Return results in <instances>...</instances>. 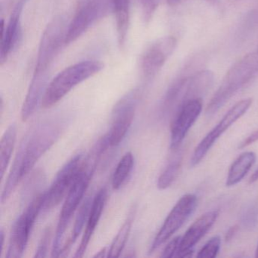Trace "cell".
Instances as JSON below:
<instances>
[{"mask_svg":"<svg viewBox=\"0 0 258 258\" xmlns=\"http://www.w3.org/2000/svg\"><path fill=\"white\" fill-rule=\"evenodd\" d=\"M100 159V157L90 152L88 156L83 161L81 170L64 199V204L60 212L52 246V257H58L61 255L64 233L75 211L82 202L84 195L90 185Z\"/></svg>","mask_w":258,"mask_h":258,"instance_id":"cell-1","label":"cell"},{"mask_svg":"<svg viewBox=\"0 0 258 258\" xmlns=\"http://www.w3.org/2000/svg\"><path fill=\"white\" fill-rule=\"evenodd\" d=\"M258 74V52L247 54L230 68L221 85L208 104V117L216 114L238 90L250 82Z\"/></svg>","mask_w":258,"mask_h":258,"instance_id":"cell-2","label":"cell"},{"mask_svg":"<svg viewBox=\"0 0 258 258\" xmlns=\"http://www.w3.org/2000/svg\"><path fill=\"white\" fill-rule=\"evenodd\" d=\"M103 69V63L93 60L81 61L66 68L48 84L42 99V106L43 108L53 106L78 84L94 76Z\"/></svg>","mask_w":258,"mask_h":258,"instance_id":"cell-3","label":"cell"},{"mask_svg":"<svg viewBox=\"0 0 258 258\" xmlns=\"http://www.w3.org/2000/svg\"><path fill=\"white\" fill-rule=\"evenodd\" d=\"M64 130V123L50 120L39 125L25 138L23 176L31 172L37 161L56 143Z\"/></svg>","mask_w":258,"mask_h":258,"instance_id":"cell-4","label":"cell"},{"mask_svg":"<svg viewBox=\"0 0 258 258\" xmlns=\"http://www.w3.org/2000/svg\"><path fill=\"white\" fill-rule=\"evenodd\" d=\"M67 28L63 16L55 17L46 26L40 40L34 75L49 78V69L64 44Z\"/></svg>","mask_w":258,"mask_h":258,"instance_id":"cell-5","label":"cell"},{"mask_svg":"<svg viewBox=\"0 0 258 258\" xmlns=\"http://www.w3.org/2000/svg\"><path fill=\"white\" fill-rule=\"evenodd\" d=\"M44 197L45 192L36 195L16 220L12 229L7 257L23 256L37 217L43 211Z\"/></svg>","mask_w":258,"mask_h":258,"instance_id":"cell-6","label":"cell"},{"mask_svg":"<svg viewBox=\"0 0 258 258\" xmlns=\"http://www.w3.org/2000/svg\"><path fill=\"white\" fill-rule=\"evenodd\" d=\"M139 91L133 90L123 96L113 108L111 127L107 133L110 147L119 146L129 131L138 103Z\"/></svg>","mask_w":258,"mask_h":258,"instance_id":"cell-7","label":"cell"},{"mask_svg":"<svg viewBox=\"0 0 258 258\" xmlns=\"http://www.w3.org/2000/svg\"><path fill=\"white\" fill-rule=\"evenodd\" d=\"M252 102L253 100L250 98L242 99L235 104L225 114L219 123L202 139V141L196 146L190 161L191 167H196L203 160L217 140L247 112L251 105Z\"/></svg>","mask_w":258,"mask_h":258,"instance_id":"cell-8","label":"cell"},{"mask_svg":"<svg viewBox=\"0 0 258 258\" xmlns=\"http://www.w3.org/2000/svg\"><path fill=\"white\" fill-rule=\"evenodd\" d=\"M198 199L196 195L186 194L180 198L169 213L159 232L154 238L149 250L150 253L161 247L180 229L196 211Z\"/></svg>","mask_w":258,"mask_h":258,"instance_id":"cell-9","label":"cell"},{"mask_svg":"<svg viewBox=\"0 0 258 258\" xmlns=\"http://www.w3.org/2000/svg\"><path fill=\"white\" fill-rule=\"evenodd\" d=\"M83 161V155H75L60 169L49 189L45 191L43 211H50L66 199L81 170Z\"/></svg>","mask_w":258,"mask_h":258,"instance_id":"cell-10","label":"cell"},{"mask_svg":"<svg viewBox=\"0 0 258 258\" xmlns=\"http://www.w3.org/2000/svg\"><path fill=\"white\" fill-rule=\"evenodd\" d=\"M177 41L174 37L167 36L158 39L145 50L140 67L146 78L155 77L174 52Z\"/></svg>","mask_w":258,"mask_h":258,"instance_id":"cell-11","label":"cell"},{"mask_svg":"<svg viewBox=\"0 0 258 258\" xmlns=\"http://www.w3.org/2000/svg\"><path fill=\"white\" fill-rule=\"evenodd\" d=\"M202 111V99L187 101L178 108L170 126V149L176 150L180 146Z\"/></svg>","mask_w":258,"mask_h":258,"instance_id":"cell-12","label":"cell"},{"mask_svg":"<svg viewBox=\"0 0 258 258\" xmlns=\"http://www.w3.org/2000/svg\"><path fill=\"white\" fill-rule=\"evenodd\" d=\"M101 12L100 0H87L84 3L68 26L64 45L72 44L78 40L97 20Z\"/></svg>","mask_w":258,"mask_h":258,"instance_id":"cell-13","label":"cell"},{"mask_svg":"<svg viewBox=\"0 0 258 258\" xmlns=\"http://www.w3.org/2000/svg\"><path fill=\"white\" fill-rule=\"evenodd\" d=\"M23 10V1L16 5L10 16L7 25H5L4 19L1 23V51H0V64L4 66L10 54L13 52L22 38V26L21 15Z\"/></svg>","mask_w":258,"mask_h":258,"instance_id":"cell-14","label":"cell"},{"mask_svg":"<svg viewBox=\"0 0 258 258\" xmlns=\"http://www.w3.org/2000/svg\"><path fill=\"white\" fill-rule=\"evenodd\" d=\"M108 201V189L102 187L98 191L95 197L92 200L91 207L87 219L86 229L81 239V244L75 253V257H82L87 251L92 236L96 230V226L99 224V220L102 217V213L105 209Z\"/></svg>","mask_w":258,"mask_h":258,"instance_id":"cell-15","label":"cell"},{"mask_svg":"<svg viewBox=\"0 0 258 258\" xmlns=\"http://www.w3.org/2000/svg\"><path fill=\"white\" fill-rule=\"evenodd\" d=\"M218 216L219 211L214 210L208 211L199 217L187 229L185 235L181 238L180 244L176 256L185 250L193 249V247L212 227L218 218Z\"/></svg>","mask_w":258,"mask_h":258,"instance_id":"cell-16","label":"cell"},{"mask_svg":"<svg viewBox=\"0 0 258 258\" xmlns=\"http://www.w3.org/2000/svg\"><path fill=\"white\" fill-rule=\"evenodd\" d=\"M117 42L120 49L126 45L130 25V0H112Z\"/></svg>","mask_w":258,"mask_h":258,"instance_id":"cell-17","label":"cell"},{"mask_svg":"<svg viewBox=\"0 0 258 258\" xmlns=\"http://www.w3.org/2000/svg\"><path fill=\"white\" fill-rule=\"evenodd\" d=\"M24 153H25V140H22L19 146V150L16 154V158L13 162V167L10 170L7 181L6 182L5 186L3 190L2 196H1V202L5 203L10 199L16 187L19 185L20 181L23 179V161Z\"/></svg>","mask_w":258,"mask_h":258,"instance_id":"cell-18","label":"cell"},{"mask_svg":"<svg viewBox=\"0 0 258 258\" xmlns=\"http://www.w3.org/2000/svg\"><path fill=\"white\" fill-rule=\"evenodd\" d=\"M256 158V154L253 152H244L239 155L229 167L226 186H233L241 182L254 164Z\"/></svg>","mask_w":258,"mask_h":258,"instance_id":"cell-19","label":"cell"},{"mask_svg":"<svg viewBox=\"0 0 258 258\" xmlns=\"http://www.w3.org/2000/svg\"><path fill=\"white\" fill-rule=\"evenodd\" d=\"M136 212H137V208L133 206L128 213L126 220L123 222V225L119 229L115 238H114L111 246L108 248V257L120 256L129 238L134 218H135Z\"/></svg>","mask_w":258,"mask_h":258,"instance_id":"cell-20","label":"cell"},{"mask_svg":"<svg viewBox=\"0 0 258 258\" xmlns=\"http://www.w3.org/2000/svg\"><path fill=\"white\" fill-rule=\"evenodd\" d=\"M17 129L15 123L10 125L5 131L1 142H0V169H1V179H4V175L8 168L11 161L12 155L16 146Z\"/></svg>","mask_w":258,"mask_h":258,"instance_id":"cell-21","label":"cell"},{"mask_svg":"<svg viewBox=\"0 0 258 258\" xmlns=\"http://www.w3.org/2000/svg\"><path fill=\"white\" fill-rule=\"evenodd\" d=\"M92 200L91 198L88 197L86 200L84 201L81 208L78 210L77 214L76 219H75V224H74L73 230H72V235H71L67 242L63 245L62 250H61L60 256H66L69 250L72 248L75 241L78 239V237L81 235L84 229V226L87 224V219L90 213V207H91Z\"/></svg>","mask_w":258,"mask_h":258,"instance_id":"cell-22","label":"cell"},{"mask_svg":"<svg viewBox=\"0 0 258 258\" xmlns=\"http://www.w3.org/2000/svg\"><path fill=\"white\" fill-rule=\"evenodd\" d=\"M134 157L131 152L125 154L119 161L112 176L111 185L114 190H118L126 182L134 169Z\"/></svg>","mask_w":258,"mask_h":258,"instance_id":"cell-23","label":"cell"},{"mask_svg":"<svg viewBox=\"0 0 258 258\" xmlns=\"http://www.w3.org/2000/svg\"><path fill=\"white\" fill-rule=\"evenodd\" d=\"M182 154L179 153L167 164L158 179L157 186L160 190L167 189L174 182L179 175L182 164Z\"/></svg>","mask_w":258,"mask_h":258,"instance_id":"cell-24","label":"cell"},{"mask_svg":"<svg viewBox=\"0 0 258 258\" xmlns=\"http://www.w3.org/2000/svg\"><path fill=\"white\" fill-rule=\"evenodd\" d=\"M241 223L247 229H253L258 223V208L254 204L245 207L240 217Z\"/></svg>","mask_w":258,"mask_h":258,"instance_id":"cell-25","label":"cell"},{"mask_svg":"<svg viewBox=\"0 0 258 258\" xmlns=\"http://www.w3.org/2000/svg\"><path fill=\"white\" fill-rule=\"evenodd\" d=\"M220 244H221V238L219 235L212 237L199 250L197 254L198 257H216L220 251Z\"/></svg>","mask_w":258,"mask_h":258,"instance_id":"cell-26","label":"cell"},{"mask_svg":"<svg viewBox=\"0 0 258 258\" xmlns=\"http://www.w3.org/2000/svg\"><path fill=\"white\" fill-rule=\"evenodd\" d=\"M51 236H52V229H51L50 226H49L43 231V235H42L40 242H39L37 250H36V253L34 255L35 257H45L47 256Z\"/></svg>","mask_w":258,"mask_h":258,"instance_id":"cell-27","label":"cell"},{"mask_svg":"<svg viewBox=\"0 0 258 258\" xmlns=\"http://www.w3.org/2000/svg\"><path fill=\"white\" fill-rule=\"evenodd\" d=\"M181 236H176L169 241L168 244L164 247L161 256L164 258H171L176 256L179 250V244H180Z\"/></svg>","mask_w":258,"mask_h":258,"instance_id":"cell-28","label":"cell"},{"mask_svg":"<svg viewBox=\"0 0 258 258\" xmlns=\"http://www.w3.org/2000/svg\"><path fill=\"white\" fill-rule=\"evenodd\" d=\"M143 16L146 22L150 20L155 13L158 6V0H140Z\"/></svg>","mask_w":258,"mask_h":258,"instance_id":"cell-29","label":"cell"},{"mask_svg":"<svg viewBox=\"0 0 258 258\" xmlns=\"http://www.w3.org/2000/svg\"><path fill=\"white\" fill-rule=\"evenodd\" d=\"M256 141H258V130H256L254 132L250 134L247 138L244 139V140L240 143L239 146H238V149H244V148L247 147V146H250V145L256 143Z\"/></svg>","mask_w":258,"mask_h":258,"instance_id":"cell-30","label":"cell"},{"mask_svg":"<svg viewBox=\"0 0 258 258\" xmlns=\"http://www.w3.org/2000/svg\"><path fill=\"white\" fill-rule=\"evenodd\" d=\"M238 227L236 225H235V226H232V227H230L228 229L226 236H225V240H226V242H229V241H230L231 240L234 238L235 234L238 232Z\"/></svg>","mask_w":258,"mask_h":258,"instance_id":"cell-31","label":"cell"},{"mask_svg":"<svg viewBox=\"0 0 258 258\" xmlns=\"http://www.w3.org/2000/svg\"><path fill=\"white\" fill-rule=\"evenodd\" d=\"M108 250H107V247H104L102 250H99L96 254L95 255L94 257H104V256H108Z\"/></svg>","mask_w":258,"mask_h":258,"instance_id":"cell-32","label":"cell"},{"mask_svg":"<svg viewBox=\"0 0 258 258\" xmlns=\"http://www.w3.org/2000/svg\"><path fill=\"white\" fill-rule=\"evenodd\" d=\"M258 180V168L255 170L254 173L251 175L250 176V180H249V182L250 183H253V182H256V181Z\"/></svg>","mask_w":258,"mask_h":258,"instance_id":"cell-33","label":"cell"},{"mask_svg":"<svg viewBox=\"0 0 258 258\" xmlns=\"http://www.w3.org/2000/svg\"><path fill=\"white\" fill-rule=\"evenodd\" d=\"M182 1H183V0H167V3H168L169 5L176 6Z\"/></svg>","mask_w":258,"mask_h":258,"instance_id":"cell-34","label":"cell"},{"mask_svg":"<svg viewBox=\"0 0 258 258\" xmlns=\"http://www.w3.org/2000/svg\"><path fill=\"white\" fill-rule=\"evenodd\" d=\"M1 240H2V249H4V241H5V234H4V230H1Z\"/></svg>","mask_w":258,"mask_h":258,"instance_id":"cell-35","label":"cell"},{"mask_svg":"<svg viewBox=\"0 0 258 258\" xmlns=\"http://www.w3.org/2000/svg\"><path fill=\"white\" fill-rule=\"evenodd\" d=\"M255 256H256V257H258V244L257 246H256V250H255Z\"/></svg>","mask_w":258,"mask_h":258,"instance_id":"cell-36","label":"cell"},{"mask_svg":"<svg viewBox=\"0 0 258 258\" xmlns=\"http://www.w3.org/2000/svg\"><path fill=\"white\" fill-rule=\"evenodd\" d=\"M257 52H258V47H257Z\"/></svg>","mask_w":258,"mask_h":258,"instance_id":"cell-37","label":"cell"}]
</instances>
